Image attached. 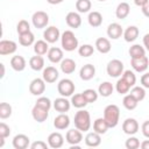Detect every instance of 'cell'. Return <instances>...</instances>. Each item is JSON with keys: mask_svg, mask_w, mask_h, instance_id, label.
<instances>
[{"mask_svg": "<svg viewBox=\"0 0 149 149\" xmlns=\"http://www.w3.org/2000/svg\"><path fill=\"white\" fill-rule=\"evenodd\" d=\"M122 130L127 135H134L139 130V122L133 118H128L122 123Z\"/></svg>", "mask_w": 149, "mask_h": 149, "instance_id": "cell-11", "label": "cell"}, {"mask_svg": "<svg viewBox=\"0 0 149 149\" xmlns=\"http://www.w3.org/2000/svg\"><path fill=\"white\" fill-rule=\"evenodd\" d=\"M122 104H123V106H125V108H127L128 111H133V109H135L136 107H137V104H139V101L129 93V94H126L125 97H123V100H122Z\"/></svg>", "mask_w": 149, "mask_h": 149, "instance_id": "cell-36", "label": "cell"}, {"mask_svg": "<svg viewBox=\"0 0 149 149\" xmlns=\"http://www.w3.org/2000/svg\"><path fill=\"white\" fill-rule=\"evenodd\" d=\"M29 66L34 70V71H41L44 68V58L40 55L33 56L29 59Z\"/></svg>", "mask_w": 149, "mask_h": 149, "instance_id": "cell-30", "label": "cell"}, {"mask_svg": "<svg viewBox=\"0 0 149 149\" xmlns=\"http://www.w3.org/2000/svg\"><path fill=\"white\" fill-rule=\"evenodd\" d=\"M31 115H33V119L35 121H37V122L41 123V122H44L48 119L49 111L48 109H44V108H42V107H40L37 105H35L33 107V109H31Z\"/></svg>", "mask_w": 149, "mask_h": 149, "instance_id": "cell-14", "label": "cell"}, {"mask_svg": "<svg viewBox=\"0 0 149 149\" xmlns=\"http://www.w3.org/2000/svg\"><path fill=\"white\" fill-rule=\"evenodd\" d=\"M63 1L64 0H47V2L50 3V5H58V3L63 2Z\"/></svg>", "mask_w": 149, "mask_h": 149, "instance_id": "cell-56", "label": "cell"}, {"mask_svg": "<svg viewBox=\"0 0 149 149\" xmlns=\"http://www.w3.org/2000/svg\"><path fill=\"white\" fill-rule=\"evenodd\" d=\"M130 94L137 100V101H142L146 98V91L143 87L141 86H133V88L130 90Z\"/></svg>", "mask_w": 149, "mask_h": 149, "instance_id": "cell-40", "label": "cell"}, {"mask_svg": "<svg viewBox=\"0 0 149 149\" xmlns=\"http://www.w3.org/2000/svg\"><path fill=\"white\" fill-rule=\"evenodd\" d=\"M34 51H35L36 55H40V56H43V55L48 54V51H49L48 42L43 41V40H38L37 42L34 43Z\"/></svg>", "mask_w": 149, "mask_h": 149, "instance_id": "cell-33", "label": "cell"}, {"mask_svg": "<svg viewBox=\"0 0 149 149\" xmlns=\"http://www.w3.org/2000/svg\"><path fill=\"white\" fill-rule=\"evenodd\" d=\"M10 66H12L13 70H15L17 72H21L26 69V59L20 55L13 56L10 58Z\"/></svg>", "mask_w": 149, "mask_h": 149, "instance_id": "cell-24", "label": "cell"}, {"mask_svg": "<svg viewBox=\"0 0 149 149\" xmlns=\"http://www.w3.org/2000/svg\"><path fill=\"white\" fill-rule=\"evenodd\" d=\"M122 78L133 87L134 85H135V83H136V76H135V73L133 72V71H130V70H126V71H123V73H122Z\"/></svg>", "mask_w": 149, "mask_h": 149, "instance_id": "cell-45", "label": "cell"}, {"mask_svg": "<svg viewBox=\"0 0 149 149\" xmlns=\"http://www.w3.org/2000/svg\"><path fill=\"white\" fill-rule=\"evenodd\" d=\"M141 130H142V134H143L147 139H149V120H147V121H144V122L142 123Z\"/></svg>", "mask_w": 149, "mask_h": 149, "instance_id": "cell-50", "label": "cell"}, {"mask_svg": "<svg viewBox=\"0 0 149 149\" xmlns=\"http://www.w3.org/2000/svg\"><path fill=\"white\" fill-rule=\"evenodd\" d=\"M16 31H17L19 35L30 31V24H29V22L26 21V20H20L19 23L16 24Z\"/></svg>", "mask_w": 149, "mask_h": 149, "instance_id": "cell-44", "label": "cell"}, {"mask_svg": "<svg viewBox=\"0 0 149 149\" xmlns=\"http://www.w3.org/2000/svg\"><path fill=\"white\" fill-rule=\"evenodd\" d=\"M48 144H49L50 148H54V149L61 148L64 144V137H63V135L61 133H58V132L51 133L48 136Z\"/></svg>", "mask_w": 149, "mask_h": 149, "instance_id": "cell-15", "label": "cell"}, {"mask_svg": "<svg viewBox=\"0 0 149 149\" xmlns=\"http://www.w3.org/2000/svg\"><path fill=\"white\" fill-rule=\"evenodd\" d=\"M87 104L88 102L84 98L83 93H77V94L72 95V98H71V105L74 106L76 108H84Z\"/></svg>", "mask_w": 149, "mask_h": 149, "instance_id": "cell-35", "label": "cell"}, {"mask_svg": "<svg viewBox=\"0 0 149 149\" xmlns=\"http://www.w3.org/2000/svg\"><path fill=\"white\" fill-rule=\"evenodd\" d=\"M71 107V101H69L66 99V97H62V98H57L54 101V108L59 112V113H65L70 109Z\"/></svg>", "mask_w": 149, "mask_h": 149, "instance_id": "cell-18", "label": "cell"}, {"mask_svg": "<svg viewBox=\"0 0 149 149\" xmlns=\"http://www.w3.org/2000/svg\"><path fill=\"white\" fill-rule=\"evenodd\" d=\"M35 105H37V106H40V107H42V108H44V109H50L51 108V101H50V99L49 98H47V97H40L37 100H36V104Z\"/></svg>", "mask_w": 149, "mask_h": 149, "instance_id": "cell-46", "label": "cell"}, {"mask_svg": "<svg viewBox=\"0 0 149 149\" xmlns=\"http://www.w3.org/2000/svg\"><path fill=\"white\" fill-rule=\"evenodd\" d=\"M130 87H132V86H130L122 77L116 81V85H115V88H116L118 93H120V94H126V93H128L129 90H130Z\"/></svg>", "mask_w": 149, "mask_h": 149, "instance_id": "cell-38", "label": "cell"}, {"mask_svg": "<svg viewBox=\"0 0 149 149\" xmlns=\"http://www.w3.org/2000/svg\"><path fill=\"white\" fill-rule=\"evenodd\" d=\"M87 21H88V24L91 27L97 28V27L101 26V23H102V15L99 12H91L88 14Z\"/></svg>", "mask_w": 149, "mask_h": 149, "instance_id": "cell-32", "label": "cell"}, {"mask_svg": "<svg viewBox=\"0 0 149 149\" xmlns=\"http://www.w3.org/2000/svg\"><path fill=\"white\" fill-rule=\"evenodd\" d=\"M17 49V44L14 41L10 40H2L0 42V55L1 56H6V55H10L14 54Z\"/></svg>", "mask_w": 149, "mask_h": 149, "instance_id": "cell-10", "label": "cell"}, {"mask_svg": "<svg viewBox=\"0 0 149 149\" xmlns=\"http://www.w3.org/2000/svg\"><path fill=\"white\" fill-rule=\"evenodd\" d=\"M126 148L127 149H137L140 147V141L137 137L135 136H130L129 139L126 140V143H125Z\"/></svg>", "mask_w": 149, "mask_h": 149, "instance_id": "cell-47", "label": "cell"}, {"mask_svg": "<svg viewBox=\"0 0 149 149\" xmlns=\"http://www.w3.org/2000/svg\"><path fill=\"white\" fill-rule=\"evenodd\" d=\"M129 13H130V6H129V3H127V2H120V3L118 5L116 9H115V15H116V17L120 19V20L126 19V17L129 15Z\"/></svg>", "mask_w": 149, "mask_h": 149, "instance_id": "cell-27", "label": "cell"}, {"mask_svg": "<svg viewBox=\"0 0 149 149\" xmlns=\"http://www.w3.org/2000/svg\"><path fill=\"white\" fill-rule=\"evenodd\" d=\"M130 65L136 72H144L149 66V58L147 56H142L140 58H132Z\"/></svg>", "mask_w": 149, "mask_h": 149, "instance_id": "cell-8", "label": "cell"}, {"mask_svg": "<svg viewBox=\"0 0 149 149\" xmlns=\"http://www.w3.org/2000/svg\"><path fill=\"white\" fill-rule=\"evenodd\" d=\"M98 1H106V0H98Z\"/></svg>", "mask_w": 149, "mask_h": 149, "instance_id": "cell-58", "label": "cell"}, {"mask_svg": "<svg viewBox=\"0 0 149 149\" xmlns=\"http://www.w3.org/2000/svg\"><path fill=\"white\" fill-rule=\"evenodd\" d=\"M48 59L51 62V63H61L63 61V51L62 49L57 48V47H52L49 49L48 51Z\"/></svg>", "mask_w": 149, "mask_h": 149, "instance_id": "cell-22", "label": "cell"}, {"mask_svg": "<svg viewBox=\"0 0 149 149\" xmlns=\"http://www.w3.org/2000/svg\"><path fill=\"white\" fill-rule=\"evenodd\" d=\"M0 68H1V78H3L5 77V65H3V63H1L0 64Z\"/></svg>", "mask_w": 149, "mask_h": 149, "instance_id": "cell-57", "label": "cell"}, {"mask_svg": "<svg viewBox=\"0 0 149 149\" xmlns=\"http://www.w3.org/2000/svg\"><path fill=\"white\" fill-rule=\"evenodd\" d=\"M142 13H143V15H144V16L149 17V1H148V3H147V5H144V6L142 7Z\"/></svg>", "mask_w": 149, "mask_h": 149, "instance_id": "cell-54", "label": "cell"}, {"mask_svg": "<svg viewBox=\"0 0 149 149\" xmlns=\"http://www.w3.org/2000/svg\"><path fill=\"white\" fill-rule=\"evenodd\" d=\"M65 139H66V142H68L69 144H71V146H77V144H79V143L81 142V140H83V134H81V132H80L79 129H77V128H76V129H70V130H68Z\"/></svg>", "mask_w": 149, "mask_h": 149, "instance_id": "cell-12", "label": "cell"}, {"mask_svg": "<svg viewBox=\"0 0 149 149\" xmlns=\"http://www.w3.org/2000/svg\"><path fill=\"white\" fill-rule=\"evenodd\" d=\"M140 80H141V84H142V86L144 88H149V72L142 74V77H141Z\"/></svg>", "mask_w": 149, "mask_h": 149, "instance_id": "cell-51", "label": "cell"}, {"mask_svg": "<svg viewBox=\"0 0 149 149\" xmlns=\"http://www.w3.org/2000/svg\"><path fill=\"white\" fill-rule=\"evenodd\" d=\"M45 91V81L43 78H35L29 84V92L33 95H41Z\"/></svg>", "mask_w": 149, "mask_h": 149, "instance_id": "cell-7", "label": "cell"}, {"mask_svg": "<svg viewBox=\"0 0 149 149\" xmlns=\"http://www.w3.org/2000/svg\"><path fill=\"white\" fill-rule=\"evenodd\" d=\"M148 1H149V0H134V3H135L136 6H139V7L142 8L144 5L148 3Z\"/></svg>", "mask_w": 149, "mask_h": 149, "instance_id": "cell-53", "label": "cell"}, {"mask_svg": "<svg viewBox=\"0 0 149 149\" xmlns=\"http://www.w3.org/2000/svg\"><path fill=\"white\" fill-rule=\"evenodd\" d=\"M58 71L56 68L54 66H47L45 69H43V73H42V78L44 79L45 83L52 84L58 79Z\"/></svg>", "mask_w": 149, "mask_h": 149, "instance_id": "cell-13", "label": "cell"}, {"mask_svg": "<svg viewBox=\"0 0 149 149\" xmlns=\"http://www.w3.org/2000/svg\"><path fill=\"white\" fill-rule=\"evenodd\" d=\"M43 37H44V41H47L48 43H55L59 40L61 37V33H59V29L55 26H50L48 27L44 33H43Z\"/></svg>", "mask_w": 149, "mask_h": 149, "instance_id": "cell-9", "label": "cell"}, {"mask_svg": "<svg viewBox=\"0 0 149 149\" xmlns=\"http://www.w3.org/2000/svg\"><path fill=\"white\" fill-rule=\"evenodd\" d=\"M61 70L65 73V74H70L73 73L76 70V62L71 58H65L61 62Z\"/></svg>", "mask_w": 149, "mask_h": 149, "instance_id": "cell-29", "label": "cell"}, {"mask_svg": "<svg viewBox=\"0 0 149 149\" xmlns=\"http://www.w3.org/2000/svg\"><path fill=\"white\" fill-rule=\"evenodd\" d=\"M13 147L15 149H26L29 147V137L24 134H17L13 139Z\"/></svg>", "mask_w": 149, "mask_h": 149, "instance_id": "cell-20", "label": "cell"}, {"mask_svg": "<svg viewBox=\"0 0 149 149\" xmlns=\"http://www.w3.org/2000/svg\"><path fill=\"white\" fill-rule=\"evenodd\" d=\"M107 35L109 38L112 40H118L123 35V29L121 27V24L113 22L107 27Z\"/></svg>", "mask_w": 149, "mask_h": 149, "instance_id": "cell-16", "label": "cell"}, {"mask_svg": "<svg viewBox=\"0 0 149 149\" xmlns=\"http://www.w3.org/2000/svg\"><path fill=\"white\" fill-rule=\"evenodd\" d=\"M65 21H66V24L70 28H74V29L79 28L80 24H81V17L76 12H69L65 16Z\"/></svg>", "mask_w": 149, "mask_h": 149, "instance_id": "cell-17", "label": "cell"}, {"mask_svg": "<svg viewBox=\"0 0 149 149\" xmlns=\"http://www.w3.org/2000/svg\"><path fill=\"white\" fill-rule=\"evenodd\" d=\"M107 74L112 78H116L123 73V63L119 59H112L108 62L106 68Z\"/></svg>", "mask_w": 149, "mask_h": 149, "instance_id": "cell-4", "label": "cell"}, {"mask_svg": "<svg viewBox=\"0 0 149 149\" xmlns=\"http://www.w3.org/2000/svg\"><path fill=\"white\" fill-rule=\"evenodd\" d=\"M74 127L80 132H87L91 128V116L85 109H79L74 114Z\"/></svg>", "mask_w": 149, "mask_h": 149, "instance_id": "cell-1", "label": "cell"}, {"mask_svg": "<svg viewBox=\"0 0 149 149\" xmlns=\"http://www.w3.org/2000/svg\"><path fill=\"white\" fill-rule=\"evenodd\" d=\"M79 76L83 80H91L95 76V68L92 64H85L79 71Z\"/></svg>", "mask_w": 149, "mask_h": 149, "instance_id": "cell-19", "label": "cell"}, {"mask_svg": "<svg viewBox=\"0 0 149 149\" xmlns=\"http://www.w3.org/2000/svg\"><path fill=\"white\" fill-rule=\"evenodd\" d=\"M35 41V36L31 31H28V33H24V34H20L19 35V43L23 47H29L34 43Z\"/></svg>", "mask_w": 149, "mask_h": 149, "instance_id": "cell-34", "label": "cell"}, {"mask_svg": "<svg viewBox=\"0 0 149 149\" xmlns=\"http://www.w3.org/2000/svg\"><path fill=\"white\" fill-rule=\"evenodd\" d=\"M108 128H109V126H108L107 121H106L104 118H98V119H95L94 122H93V130H94L95 133L100 134V135L105 134V133L108 130Z\"/></svg>", "mask_w": 149, "mask_h": 149, "instance_id": "cell-25", "label": "cell"}, {"mask_svg": "<svg viewBox=\"0 0 149 149\" xmlns=\"http://www.w3.org/2000/svg\"><path fill=\"white\" fill-rule=\"evenodd\" d=\"M92 3L90 0H77L76 1V9L79 13H87L90 12Z\"/></svg>", "mask_w": 149, "mask_h": 149, "instance_id": "cell-39", "label": "cell"}, {"mask_svg": "<svg viewBox=\"0 0 149 149\" xmlns=\"http://www.w3.org/2000/svg\"><path fill=\"white\" fill-rule=\"evenodd\" d=\"M139 28L136 26H129L123 31V37L126 42H134L139 36Z\"/></svg>", "mask_w": 149, "mask_h": 149, "instance_id": "cell-28", "label": "cell"}, {"mask_svg": "<svg viewBox=\"0 0 149 149\" xmlns=\"http://www.w3.org/2000/svg\"><path fill=\"white\" fill-rule=\"evenodd\" d=\"M9 134H10V128H9V126H7L5 122H1V123H0V137L6 139V137L9 136Z\"/></svg>", "mask_w": 149, "mask_h": 149, "instance_id": "cell-48", "label": "cell"}, {"mask_svg": "<svg viewBox=\"0 0 149 149\" xmlns=\"http://www.w3.org/2000/svg\"><path fill=\"white\" fill-rule=\"evenodd\" d=\"M129 56L132 58H140L146 56V49L140 44H134L129 48Z\"/></svg>", "mask_w": 149, "mask_h": 149, "instance_id": "cell-37", "label": "cell"}, {"mask_svg": "<svg viewBox=\"0 0 149 149\" xmlns=\"http://www.w3.org/2000/svg\"><path fill=\"white\" fill-rule=\"evenodd\" d=\"M83 93V95H84V98L86 99V101L90 104V102H94V101H97V99H98V95H99V93L97 92V91H94L93 88H87V90H85L84 92H81Z\"/></svg>", "mask_w": 149, "mask_h": 149, "instance_id": "cell-42", "label": "cell"}, {"mask_svg": "<svg viewBox=\"0 0 149 149\" xmlns=\"http://www.w3.org/2000/svg\"><path fill=\"white\" fill-rule=\"evenodd\" d=\"M104 119L107 121L109 128L115 127L119 123V119H120V109L116 105L111 104L108 106L105 107L104 109Z\"/></svg>", "mask_w": 149, "mask_h": 149, "instance_id": "cell-2", "label": "cell"}, {"mask_svg": "<svg viewBox=\"0 0 149 149\" xmlns=\"http://www.w3.org/2000/svg\"><path fill=\"white\" fill-rule=\"evenodd\" d=\"M31 22H33L34 27L37 28V29L45 28L48 26V23H49V15L43 10H37V12H35L33 14Z\"/></svg>", "mask_w": 149, "mask_h": 149, "instance_id": "cell-6", "label": "cell"}, {"mask_svg": "<svg viewBox=\"0 0 149 149\" xmlns=\"http://www.w3.org/2000/svg\"><path fill=\"white\" fill-rule=\"evenodd\" d=\"M69 125H70V118L65 113H61L54 119V126L56 129H59V130L65 129L69 127Z\"/></svg>", "mask_w": 149, "mask_h": 149, "instance_id": "cell-21", "label": "cell"}, {"mask_svg": "<svg viewBox=\"0 0 149 149\" xmlns=\"http://www.w3.org/2000/svg\"><path fill=\"white\" fill-rule=\"evenodd\" d=\"M10 115H12V106L7 102H1L0 104V118L7 119Z\"/></svg>", "mask_w": 149, "mask_h": 149, "instance_id": "cell-43", "label": "cell"}, {"mask_svg": "<svg viewBox=\"0 0 149 149\" xmlns=\"http://www.w3.org/2000/svg\"><path fill=\"white\" fill-rule=\"evenodd\" d=\"M95 48H97V50L99 52L107 54V52L111 51L112 45H111V42H109L108 38H106V37H99L95 41Z\"/></svg>", "mask_w": 149, "mask_h": 149, "instance_id": "cell-23", "label": "cell"}, {"mask_svg": "<svg viewBox=\"0 0 149 149\" xmlns=\"http://www.w3.org/2000/svg\"><path fill=\"white\" fill-rule=\"evenodd\" d=\"M140 147L142 149H149V140H144L142 143H140Z\"/></svg>", "mask_w": 149, "mask_h": 149, "instance_id": "cell-55", "label": "cell"}, {"mask_svg": "<svg viewBox=\"0 0 149 149\" xmlns=\"http://www.w3.org/2000/svg\"><path fill=\"white\" fill-rule=\"evenodd\" d=\"M57 91L62 97H70L74 92V84L71 79L64 78L57 84Z\"/></svg>", "mask_w": 149, "mask_h": 149, "instance_id": "cell-5", "label": "cell"}, {"mask_svg": "<svg viewBox=\"0 0 149 149\" xmlns=\"http://www.w3.org/2000/svg\"><path fill=\"white\" fill-rule=\"evenodd\" d=\"M113 90H114V87H113L112 83H109V81H102L99 85V87H98V93L101 97L107 98V97H109L113 93Z\"/></svg>", "mask_w": 149, "mask_h": 149, "instance_id": "cell-31", "label": "cell"}, {"mask_svg": "<svg viewBox=\"0 0 149 149\" xmlns=\"http://www.w3.org/2000/svg\"><path fill=\"white\" fill-rule=\"evenodd\" d=\"M49 144H47L45 142L43 141H35L30 144V148L31 149H47Z\"/></svg>", "mask_w": 149, "mask_h": 149, "instance_id": "cell-49", "label": "cell"}, {"mask_svg": "<svg viewBox=\"0 0 149 149\" xmlns=\"http://www.w3.org/2000/svg\"><path fill=\"white\" fill-rule=\"evenodd\" d=\"M143 45L146 47V49L149 51V34H146L143 36Z\"/></svg>", "mask_w": 149, "mask_h": 149, "instance_id": "cell-52", "label": "cell"}, {"mask_svg": "<svg viewBox=\"0 0 149 149\" xmlns=\"http://www.w3.org/2000/svg\"><path fill=\"white\" fill-rule=\"evenodd\" d=\"M85 144L87 146V147H98L100 143H101V136H100V134H98V133H95L94 130L92 132V133H88L86 136H85Z\"/></svg>", "mask_w": 149, "mask_h": 149, "instance_id": "cell-26", "label": "cell"}, {"mask_svg": "<svg viewBox=\"0 0 149 149\" xmlns=\"http://www.w3.org/2000/svg\"><path fill=\"white\" fill-rule=\"evenodd\" d=\"M93 52H94V48L91 44H83L81 47L78 48V54L81 57H90L93 55Z\"/></svg>", "mask_w": 149, "mask_h": 149, "instance_id": "cell-41", "label": "cell"}, {"mask_svg": "<svg viewBox=\"0 0 149 149\" xmlns=\"http://www.w3.org/2000/svg\"><path fill=\"white\" fill-rule=\"evenodd\" d=\"M61 43L65 51H73L78 48V38L74 36L73 31L65 30L61 36Z\"/></svg>", "mask_w": 149, "mask_h": 149, "instance_id": "cell-3", "label": "cell"}]
</instances>
